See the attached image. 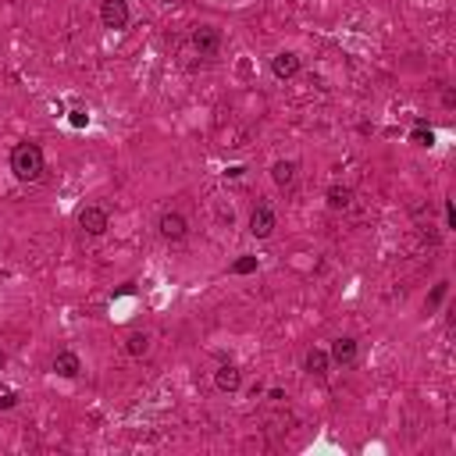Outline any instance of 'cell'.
I'll list each match as a JSON object with an SVG mask.
<instances>
[{"label":"cell","instance_id":"1","mask_svg":"<svg viewBox=\"0 0 456 456\" xmlns=\"http://www.w3.org/2000/svg\"><path fill=\"white\" fill-rule=\"evenodd\" d=\"M43 168H47V157H43V150L40 143H18L11 150V175L18 182H40L43 178Z\"/></svg>","mask_w":456,"mask_h":456},{"label":"cell","instance_id":"2","mask_svg":"<svg viewBox=\"0 0 456 456\" xmlns=\"http://www.w3.org/2000/svg\"><path fill=\"white\" fill-rule=\"evenodd\" d=\"M75 221H79V228L86 235H104L111 228V214H107V207H100V203H86L75 214Z\"/></svg>","mask_w":456,"mask_h":456},{"label":"cell","instance_id":"3","mask_svg":"<svg viewBox=\"0 0 456 456\" xmlns=\"http://www.w3.org/2000/svg\"><path fill=\"white\" fill-rule=\"evenodd\" d=\"M132 22V11H129V0H100V25L111 29V33H121Z\"/></svg>","mask_w":456,"mask_h":456},{"label":"cell","instance_id":"4","mask_svg":"<svg viewBox=\"0 0 456 456\" xmlns=\"http://www.w3.org/2000/svg\"><path fill=\"white\" fill-rule=\"evenodd\" d=\"M157 235L164 242H182L189 235V218L182 214V210H164V214L157 218Z\"/></svg>","mask_w":456,"mask_h":456},{"label":"cell","instance_id":"5","mask_svg":"<svg viewBox=\"0 0 456 456\" xmlns=\"http://www.w3.org/2000/svg\"><path fill=\"white\" fill-rule=\"evenodd\" d=\"M278 228V214H275V207L271 203H257L250 210V235L253 239H271Z\"/></svg>","mask_w":456,"mask_h":456},{"label":"cell","instance_id":"6","mask_svg":"<svg viewBox=\"0 0 456 456\" xmlns=\"http://www.w3.org/2000/svg\"><path fill=\"white\" fill-rule=\"evenodd\" d=\"M328 360L336 363V368H353V363L360 360V343L353 336H339V339H331V349H328Z\"/></svg>","mask_w":456,"mask_h":456},{"label":"cell","instance_id":"7","mask_svg":"<svg viewBox=\"0 0 456 456\" xmlns=\"http://www.w3.org/2000/svg\"><path fill=\"white\" fill-rule=\"evenodd\" d=\"M189 40H193V47H196L200 57H214V54L221 50V40H225V36H221L218 25H196Z\"/></svg>","mask_w":456,"mask_h":456},{"label":"cell","instance_id":"8","mask_svg":"<svg viewBox=\"0 0 456 456\" xmlns=\"http://www.w3.org/2000/svg\"><path fill=\"white\" fill-rule=\"evenodd\" d=\"M299 68H303V61L292 50H278L275 57H271V72H275V79H296Z\"/></svg>","mask_w":456,"mask_h":456},{"label":"cell","instance_id":"9","mask_svg":"<svg viewBox=\"0 0 456 456\" xmlns=\"http://www.w3.org/2000/svg\"><path fill=\"white\" fill-rule=\"evenodd\" d=\"M214 388L225 392V396L239 392V388H242V371L235 368V363H218V371H214Z\"/></svg>","mask_w":456,"mask_h":456},{"label":"cell","instance_id":"10","mask_svg":"<svg viewBox=\"0 0 456 456\" xmlns=\"http://www.w3.org/2000/svg\"><path fill=\"white\" fill-rule=\"evenodd\" d=\"M54 375L57 378H79L82 375V356L75 353V349H61L57 356H54Z\"/></svg>","mask_w":456,"mask_h":456},{"label":"cell","instance_id":"11","mask_svg":"<svg viewBox=\"0 0 456 456\" xmlns=\"http://www.w3.org/2000/svg\"><path fill=\"white\" fill-rule=\"evenodd\" d=\"M299 178V164L296 161H275L271 164V182H275L278 189H292Z\"/></svg>","mask_w":456,"mask_h":456},{"label":"cell","instance_id":"12","mask_svg":"<svg viewBox=\"0 0 456 456\" xmlns=\"http://www.w3.org/2000/svg\"><path fill=\"white\" fill-rule=\"evenodd\" d=\"M328 368H331L328 349H317V346H310L307 353H303V371H307V375H314V378H324V375H328Z\"/></svg>","mask_w":456,"mask_h":456},{"label":"cell","instance_id":"13","mask_svg":"<svg viewBox=\"0 0 456 456\" xmlns=\"http://www.w3.org/2000/svg\"><path fill=\"white\" fill-rule=\"evenodd\" d=\"M324 200H328L331 210H346V207L353 203V189H349V186H328Z\"/></svg>","mask_w":456,"mask_h":456},{"label":"cell","instance_id":"14","mask_svg":"<svg viewBox=\"0 0 456 456\" xmlns=\"http://www.w3.org/2000/svg\"><path fill=\"white\" fill-rule=\"evenodd\" d=\"M410 143L414 146H435V129H428V121H424V118H417L414 121V132H410Z\"/></svg>","mask_w":456,"mask_h":456},{"label":"cell","instance_id":"15","mask_svg":"<svg viewBox=\"0 0 456 456\" xmlns=\"http://www.w3.org/2000/svg\"><path fill=\"white\" fill-rule=\"evenodd\" d=\"M125 353H129V356H146V353H150V336H146V331H129Z\"/></svg>","mask_w":456,"mask_h":456},{"label":"cell","instance_id":"16","mask_svg":"<svg viewBox=\"0 0 456 456\" xmlns=\"http://www.w3.org/2000/svg\"><path fill=\"white\" fill-rule=\"evenodd\" d=\"M257 267H260V260H257L253 253H242V257L232 264V275H253Z\"/></svg>","mask_w":456,"mask_h":456},{"label":"cell","instance_id":"17","mask_svg":"<svg viewBox=\"0 0 456 456\" xmlns=\"http://www.w3.org/2000/svg\"><path fill=\"white\" fill-rule=\"evenodd\" d=\"M446 292H449V282H439V285L432 289V296H428V314H435V310L442 307V299H446Z\"/></svg>","mask_w":456,"mask_h":456},{"label":"cell","instance_id":"18","mask_svg":"<svg viewBox=\"0 0 456 456\" xmlns=\"http://www.w3.org/2000/svg\"><path fill=\"white\" fill-rule=\"evenodd\" d=\"M15 407H18V392L0 388V410H15Z\"/></svg>","mask_w":456,"mask_h":456},{"label":"cell","instance_id":"19","mask_svg":"<svg viewBox=\"0 0 456 456\" xmlns=\"http://www.w3.org/2000/svg\"><path fill=\"white\" fill-rule=\"evenodd\" d=\"M68 121H72V125H75V129H82V125H86V121H89V114H86V111H82V107H75V111H72V118H68Z\"/></svg>","mask_w":456,"mask_h":456},{"label":"cell","instance_id":"20","mask_svg":"<svg viewBox=\"0 0 456 456\" xmlns=\"http://www.w3.org/2000/svg\"><path fill=\"white\" fill-rule=\"evenodd\" d=\"M446 225L456 228V207H453V200H446Z\"/></svg>","mask_w":456,"mask_h":456},{"label":"cell","instance_id":"21","mask_svg":"<svg viewBox=\"0 0 456 456\" xmlns=\"http://www.w3.org/2000/svg\"><path fill=\"white\" fill-rule=\"evenodd\" d=\"M267 400H271V403H282L285 392H282V388H267Z\"/></svg>","mask_w":456,"mask_h":456},{"label":"cell","instance_id":"22","mask_svg":"<svg viewBox=\"0 0 456 456\" xmlns=\"http://www.w3.org/2000/svg\"><path fill=\"white\" fill-rule=\"evenodd\" d=\"M442 104H446V107H456V93H453V89H446V93H442Z\"/></svg>","mask_w":456,"mask_h":456},{"label":"cell","instance_id":"23","mask_svg":"<svg viewBox=\"0 0 456 456\" xmlns=\"http://www.w3.org/2000/svg\"><path fill=\"white\" fill-rule=\"evenodd\" d=\"M4 368H8V353H4V349H0V371H4Z\"/></svg>","mask_w":456,"mask_h":456}]
</instances>
